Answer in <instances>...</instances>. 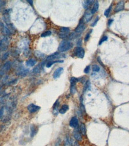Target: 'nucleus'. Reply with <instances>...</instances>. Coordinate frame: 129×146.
Instances as JSON below:
<instances>
[{"mask_svg":"<svg viewBox=\"0 0 129 146\" xmlns=\"http://www.w3.org/2000/svg\"><path fill=\"white\" fill-rule=\"evenodd\" d=\"M59 35L60 38H62V39H64V38H66L69 37L68 36V33H61V32H60L59 34Z\"/></svg>","mask_w":129,"mask_h":146,"instance_id":"nucleus-31","label":"nucleus"},{"mask_svg":"<svg viewBox=\"0 0 129 146\" xmlns=\"http://www.w3.org/2000/svg\"><path fill=\"white\" fill-rule=\"evenodd\" d=\"M37 63V61L36 60H35L34 59H29L27 61H26V65L27 66V67H33L35 65V63Z\"/></svg>","mask_w":129,"mask_h":146,"instance_id":"nucleus-15","label":"nucleus"},{"mask_svg":"<svg viewBox=\"0 0 129 146\" xmlns=\"http://www.w3.org/2000/svg\"><path fill=\"white\" fill-rule=\"evenodd\" d=\"M76 92V89L75 85H70V92L71 94H75Z\"/></svg>","mask_w":129,"mask_h":146,"instance_id":"nucleus-28","label":"nucleus"},{"mask_svg":"<svg viewBox=\"0 0 129 146\" xmlns=\"http://www.w3.org/2000/svg\"><path fill=\"white\" fill-rule=\"evenodd\" d=\"M11 68V63L10 62L8 61V62H5L4 64L3 67L1 68V70H0V77L3 75L5 73H7Z\"/></svg>","mask_w":129,"mask_h":146,"instance_id":"nucleus-5","label":"nucleus"},{"mask_svg":"<svg viewBox=\"0 0 129 146\" xmlns=\"http://www.w3.org/2000/svg\"><path fill=\"white\" fill-rule=\"evenodd\" d=\"M68 110H69V106H68V105H66V104H64V105H62V107H61V108L60 109L59 112L60 114H63L65 113V112H66Z\"/></svg>","mask_w":129,"mask_h":146,"instance_id":"nucleus-19","label":"nucleus"},{"mask_svg":"<svg viewBox=\"0 0 129 146\" xmlns=\"http://www.w3.org/2000/svg\"><path fill=\"white\" fill-rule=\"evenodd\" d=\"M112 22H113V19H109V20H108V25L109 26H110V25L112 24Z\"/></svg>","mask_w":129,"mask_h":146,"instance_id":"nucleus-41","label":"nucleus"},{"mask_svg":"<svg viewBox=\"0 0 129 146\" xmlns=\"http://www.w3.org/2000/svg\"><path fill=\"white\" fill-rule=\"evenodd\" d=\"M8 55H9V53H8V52H6L4 54L3 56H2V60H5V59H7V57H8Z\"/></svg>","mask_w":129,"mask_h":146,"instance_id":"nucleus-40","label":"nucleus"},{"mask_svg":"<svg viewBox=\"0 0 129 146\" xmlns=\"http://www.w3.org/2000/svg\"><path fill=\"white\" fill-rule=\"evenodd\" d=\"M80 132H81V134L83 135H86V125H85L84 123H81V124H80Z\"/></svg>","mask_w":129,"mask_h":146,"instance_id":"nucleus-20","label":"nucleus"},{"mask_svg":"<svg viewBox=\"0 0 129 146\" xmlns=\"http://www.w3.org/2000/svg\"><path fill=\"white\" fill-rule=\"evenodd\" d=\"M63 71V68L62 67H59V68H57L56 70L54 71L53 73V77L54 79H57L60 77V75H61V74L62 73V72Z\"/></svg>","mask_w":129,"mask_h":146,"instance_id":"nucleus-13","label":"nucleus"},{"mask_svg":"<svg viewBox=\"0 0 129 146\" xmlns=\"http://www.w3.org/2000/svg\"><path fill=\"white\" fill-rule=\"evenodd\" d=\"M80 80V79H77V78H75L72 77L70 79V85H76V83L78 82V81Z\"/></svg>","mask_w":129,"mask_h":146,"instance_id":"nucleus-23","label":"nucleus"},{"mask_svg":"<svg viewBox=\"0 0 129 146\" xmlns=\"http://www.w3.org/2000/svg\"><path fill=\"white\" fill-rule=\"evenodd\" d=\"M92 16H93V14H92L91 12V10H87V11L85 13L84 15L82 21L84 22V23L88 22L90 21V20L91 19Z\"/></svg>","mask_w":129,"mask_h":146,"instance_id":"nucleus-7","label":"nucleus"},{"mask_svg":"<svg viewBox=\"0 0 129 146\" xmlns=\"http://www.w3.org/2000/svg\"><path fill=\"white\" fill-rule=\"evenodd\" d=\"M74 54L78 58H83L85 55L84 49L81 47H76L74 50Z\"/></svg>","mask_w":129,"mask_h":146,"instance_id":"nucleus-3","label":"nucleus"},{"mask_svg":"<svg viewBox=\"0 0 129 146\" xmlns=\"http://www.w3.org/2000/svg\"><path fill=\"white\" fill-rule=\"evenodd\" d=\"M51 34V31H45L44 32H43V34H41V37H48V36H50Z\"/></svg>","mask_w":129,"mask_h":146,"instance_id":"nucleus-29","label":"nucleus"},{"mask_svg":"<svg viewBox=\"0 0 129 146\" xmlns=\"http://www.w3.org/2000/svg\"><path fill=\"white\" fill-rule=\"evenodd\" d=\"M69 31H70L69 28L67 27H61L59 29L60 32L61 33H68Z\"/></svg>","mask_w":129,"mask_h":146,"instance_id":"nucleus-26","label":"nucleus"},{"mask_svg":"<svg viewBox=\"0 0 129 146\" xmlns=\"http://www.w3.org/2000/svg\"><path fill=\"white\" fill-rule=\"evenodd\" d=\"M93 1H84L83 2V7L84 8H88V7L91 4Z\"/></svg>","mask_w":129,"mask_h":146,"instance_id":"nucleus-24","label":"nucleus"},{"mask_svg":"<svg viewBox=\"0 0 129 146\" xmlns=\"http://www.w3.org/2000/svg\"><path fill=\"white\" fill-rule=\"evenodd\" d=\"M92 70L93 72H99L100 71V67L97 65H93L92 67Z\"/></svg>","mask_w":129,"mask_h":146,"instance_id":"nucleus-30","label":"nucleus"},{"mask_svg":"<svg viewBox=\"0 0 129 146\" xmlns=\"http://www.w3.org/2000/svg\"><path fill=\"white\" fill-rule=\"evenodd\" d=\"M98 9H99V2H98V1H96L94 2V5H93V7H92L91 10V12L93 14L98 10Z\"/></svg>","mask_w":129,"mask_h":146,"instance_id":"nucleus-18","label":"nucleus"},{"mask_svg":"<svg viewBox=\"0 0 129 146\" xmlns=\"http://www.w3.org/2000/svg\"><path fill=\"white\" fill-rule=\"evenodd\" d=\"M40 109V107L37 106L33 104H30L27 107V110L30 113H34Z\"/></svg>","mask_w":129,"mask_h":146,"instance_id":"nucleus-6","label":"nucleus"},{"mask_svg":"<svg viewBox=\"0 0 129 146\" xmlns=\"http://www.w3.org/2000/svg\"><path fill=\"white\" fill-rule=\"evenodd\" d=\"M98 20H99V16H97L96 17L95 20H94V22H93V23H92L91 24V26H94L96 25L97 22H98Z\"/></svg>","mask_w":129,"mask_h":146,"instance_id":"nucleus-37","label":"nucleus"},{"mask_svg":"<svg viewBox=\"0 0 129 146\" xmlns=\"http://www.w3.org/2000/svg\"><path fill=\"white\" fill-rule=\"evenodd\" d=\"M90 66L88 65L86 67V68H85L84 70V73H86V74H88L90 72Z\"/></svg>","mask_w":129,"mask_h":146,"instance_id":"nucleus-38","label":"nucleus"},{"mask_svg":"<svg viewBox=\"0 0 129 146\" xmlns=\"http://www.w3.org/2000/svg\"><path fill=\"white\" fill-rule=\"evenodd\" d=\"M78 120L76 117H72L70 120L69 121V126L71 128H76L78 127Z\"/></svg>","mask_w":129,"mask_h":146,"instance_id":"nucleus-12","label":"nucleus"},{"mask_svg":"<svg viewBox=\"0 0 129 146\" xmlns=\"http://www.w3.org/2000/svg\"><path fill=\"white\" fill-rule=\"evenodd\" d=\"M27 2H29V3L31 5V6H32V4H33V1H30V0H27Z\"/></svg>","mask_w":129,"mask_h":146,"instance_id":"nucleus-42","label":"nucleus"},{"mask_svg":"<svg viewBox=\"0 0 129 146\" xmlns=\"http://www.w3.org/2000/svg\"><path fill=\"white\" fill-rule=\"evenodd\" d=\"M29 73V69H25L23 67H20L19 68V70L17 72V75H20V76L24 77L26 76Z\"/></svg>","mask_w":129,"mask_h":146,"instance_id":"nucleus-11","label":"nucleus"},{"mask_svg":"<svg viewBox=\"0 0 129 146\" xmlns=\"http://www.w3.org/2000/svg\"><path fill=\"white\" fill-rule=\"evenodd\" d=\"M38 131V129H37V126L34 125V124H32L31 127V137H33L37 133Z\"/></svg>","mask_w":129,"mask_h":146,"instance_id":"nucleus-17","label":"nucleus"},{"mask_svg":"<svg viewBox=\"0 0 129 146\" xmlns=\"http://www.w3.org/2000/svg\"><path fill=\"white\" fill-rule=\"evenodd\" d=\"M9 44V40L7 37H4L0 39V50L5 51L7 49Z\"/></svg>","mask_w":129,"mask_h":146,"instance_id":"nucleus-2","label":"nucleus"},{"mask_svg":"<svg viewBox=\"0 0 129 146\" xmlns=\"http://www.w3.org/2000/svg\"><path fill=\"white\" fill-rule=\"evenodd\" d=\"M111 7H112V5H111V6H110L109 7L108 9H106V10L105 11V13H104V14H105V16L106 17H108L109 14V13H110V11H111Z\"/></svg>","mask_w":129,"mask_h":146,"instance_id":"nucleus-34","label":"nucleus"},{"mask_svg":"<svg viewBox=\"0 0 129 146\" xmlns=\"http://www.w3.org/2000/svg\"><path fill=\"white\" fill-rule=\"evenodd\" d=\"M107 39H108V37H107V36H106V35L103 36L102 38L101 39H100V41H99V45H101V44H102V43H103V42L106 41L107 40Z\"/></svg>","mask_w":129,"mask_h":146,"instance_id":"nucleus-33","label":"nucleus"},{"mask_svg":"<svg viewBox=\"0 0 129 146\" xmlns=\"http://www.w3.org/2000/svg\"><path fill=\"white\" fill-rule=\"evenodd\" d=\"M70 142H71L72 146H79L78 144L77 141L74 140H70Z\"/></svg>","mask_w":129,"mask_h":146,"instance_id":"nucleus-36","label":"nucleus"},{"mask_svg":"<svg viewBox=\"0 0 129 146\" xmlns=\"http://www.w3.org/2000/svg\"><path fill=\"white\" fill-rule=\"evenodd\" d=\"M90 87V82L89 80H87V81H86V84H85L84 87L83 93H84V92H86V91H87V90L89 89Z\"/></svg>","mask_w":129,"mask_h":146,"instance_id":"nucleus-25","label":"nucleus"},{"mask_svg":"<svg viewBox=\"0 0 129 146\" xmlns=\"http://www.w3.org/2000/svg\"><path fill=\"white\" fill-rule=\"evenodd\" d=\"M85 28H86V26H85L84 23V22L82 20V22H80V23L78 24V25L76 26V28L75 29V32L77 34L81 33V32H83Z\"/></svg>","mask_w":129,"mask_h":146,"instance_id":"nucleus-9","label":"nucleus"},{"mask_svg":"<svg viewBox=\"0 0 129 146\" xmlns=\"http://www.w3.org/2000/svg\"><path fill=\"white\" fill-rule=\"evenodd\" d=\"M43 65V63H40V64L38 65V66H37L36 67H35V68H33V73H39V72H40L41 69L43 68V65Z\"/></svg>","mask_w":129,"mask_h":146,"instance_id":"nucleus-21","label":"nucleus"},{"mask_svg":"<svg viewBox=\"0 0 129 146\" xmlns=\"http://www.w3.org/2000/svg\"><path fill=\"white\" fill-rule=\"evenodd\" d=\"M124 2L123 1H119L118 2V4L116 6L115 8L114 11L115 12H118L120 11L123 10L124 9Z\"/></svg>","mask_w":129,"mask_h":146,"instance_id":"nucleus-14","label":"nucleus"},{"mask_svg":"<svg viewBox=\"0 0 129 146\" xmlns=\"http://www.w3.org/2000/svg\"><path fill=\"white\" fill-rule=\"evenodd\" d=\"M4 108L1 107L0 108V118L2 117L4 114Z\"/></svg>","mask_w":129,"mask_h":146,"instance_id":"nucleus-39","label":"nucleus"},{"mask_svg":"<svg viewBox=\"0 0 129 146\" xmlns=\"http://www.w3.org/2000/svg\"><path fill=\"white\" fill-rule=\"evenodd\" d=\"M62 62H63V61H61V60H56V61H48L47 63H46V67L47 68H50V67H51L54 63H62Z\"/></svg>","mask_w":129,"mask_h":146,"instance_id":"nucleus-16","label":"nucleus"},{"mask_svg":"<svg viewBox=\"0 0 129 146\" xmlns=\"http://www.w3.org/2000/svg\"><path fill=\"white\" fill-rule=\"evenodd\" d=\"M6 5L5 1H1L0 0V12H2L4 11V8Z\"/></svg>","mask_w":129,"mask_h":146,"instance_id":"nucleus-27","label":"nucleus"},{"mask_svg":"<svg viewBox=\"0 0 129 146\" xmlns=\"http://www.w3.org/2000/svg\"><path fill=\"white\" fill-rule=\"evenodd\" d=\"M73 136H74V138L76 140V141H81L82 140V136H81V133L80 132V129L76 128L75 130H74L73 132Z\"/></svg>","mask_w":129,"mask_h":146,"instance_id":"nucleus-8","label":"nucleus"},{"mask_svg":"<svg viewBox=\"0 0 129 146\" xmlns=\"http://www.w3.org/2000/svg\"><path fill=\"white\" fill-rule=\"evenodd\" d=\"M72 43L68 40H63L60 43L58 47V50L60 52H64L68 51L72 47Z\"/></svg>","mask_w":129,"mask_h":146,"instance_id":"nucleus-1","label":"nucleus"},{"mask_svg":"<svg viewBox=\"0 0 129 146\" xmlns=\"http://www.w3.org/2000/svg\"><path fill=\"white\" fill-rule=\"evenodd\" d=\"M2 13V18L3 20L7 25L11 24L10 23V14L8 10H4Z\"/></svg>","mask_w":129,"mask_h":146,"instance_id":"nucleus-4","label":"nucleus"},{"mask_svg":"<svg viewBox=\"0 0 129 146\" xmlns=\"http://www.w3.org/2000/svg\"><path fill=\"white\" fill-rule=\"evenodd\" d=\"M62 57H64V56H63L62 55L58 53H55L53 54V55H50L49 56H48L47 58V61H54V59H59L61 58Z\"/></svg>","mask_w":129,"mask_h":146,"instance_id":"nucleus-10","label":"nucleus"},{"mask_svg":"<svg viewBox=\"0 0 129 146\" xmlns=\"http://www.w3.org/2000/svg\"><path fill=\"white\" fill-rule=\"evenodd\" d=\"M90 32H89L88 33H87V34L86 35V36H85V38H84V41H87L88 40V39L90 38V33L91 32L92 30H90Z\"/></svg>","mask_w":129,"mask_h":146,"instance_id":"nucleus-35","label":"nucleus"},{"mask_svg":"<svg viewBox=\"0 0 129 146\" xmlns=\"http://www.w3.org/2000/svg\"><path fill=\"white\" fill-rule=\"evenodd\" d=\"M64 146H72L71 142H70V140H69L68 137H67L66 138L65 141H64Z\"/></svg>","mask_w":129,"mask_h":146,"instance_id":"nucleus-32","label":"nucleus"},{"mask_svg":"<svg viewBox=\"0 0 129 146\" xmlns=\"http://www.w3.org/2000/svg\"><path fill=\"white\" fill-rule=\"evenodd\" d=\"M5 27L6 26H5L4 23L1 20H0V31L3 34H5Z\"/></svg>","mask_w":129,"mask_h":146,"instance_id":"nucleus-22","label":"nucleus"}]
</instances>
